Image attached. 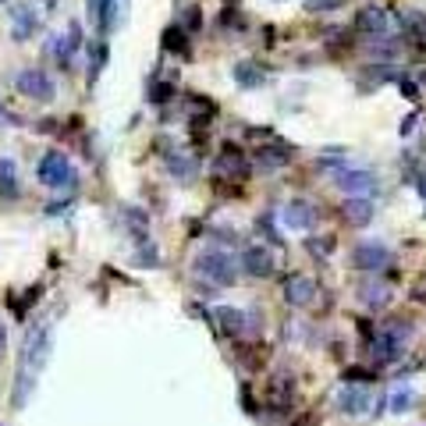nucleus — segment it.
I'll list each match as a JSON object with an SVG mask.
<instances>
[{
    "label": "nucleus",
    "instance_id": "nucleus-1",
    "mask_svg": "<svg viewBox=\"0 0 426 426\" xmlns=\"http://www.w3.org/2000/svg\"><path fill=\"white\" fill-rule=\"evenodd\" d=\"M192 270H195L199 277L213 281V284H235L238 260H235V256H228L224 249H206V253H199V256H195Z\"/></svg>",
    "mask_w": 426,
    "mask_h": 426
},
{
    "label": "nucleus",
    "instance_id": "nucleus-27",
    "mask_svg": "<svg viewBox=\"0 0 426 426\" xmlns=\"http://www.w3.org/2000/svg\"><path fill=\"white\" fill-rule=\"evenodd\" d=\"M139 263H142V267H153V263H160V256H156V249H146V253L139 256Z\"/></svg>",
    "mask_w": 426,
    "mask_h": 426
},
{
    "label": "nucleus",
    "instance_id": "nucleus-4",
    "mask_svg": "<svg viewBox=\"0 0 426 426\" xmlns=\"http://www.w3.org/2000/svg\"><path fill=\"white\" fill-rule=\"evenodd\" d=\"M334 181H338V188H345L352 199H366V195H373V192L380 188L376 174L366 171V167H345V171H338Z\"/></svg>",
    "mask_w": 426,
    "mask_h": 426
},
{
    "label": "nucleus",
    "instance_id": "nucleus-31",
    "mask_svg": "<svg viewBox=\"0 0 426 426\" xmlns=\"http://www.w3.org/2000/svg\"><path fill=\"white\" fill-rule=\"evenodd\" d=\"M8 345V330H4V323H0V348Z\"/></svg>",
    "mask_w": 426,
    "mask_h": 426
},
{
    "label": "nucleus",
    "instance_id": "nucleus-20",
    "mask_svg": "<svg viewBox=\"0 0 426 426\" xmlns=\"http://www.w3.org/2000/svg\"><path fill=\"white\" fill-rule=\"evenodd\" d=\"M163 47H167V50H185V47H188L185 25H171V29H163Z\"/></svg>",
    "mask_w": 426,
    "mask_h": 426
},
{
    "label": "nucleus",
    "instance_id": "nucleus-25",
    "mask_svg": "<svg viewBox=\"0 0 426 426\" xmlns=\"http://www.w3.org/2000/svg\"><path fill=\"white\" fill-rule=\"evenodd\" d=\"M366 75H373V82H394V79H398L394 68H369Z\"/></svg>",
    "mask_w": 426,
    "mask_h": 426
},
{
    "label": "nucleus",
    "instance_id": "nucleus-30",
    "mask_svg": "<svg viewBox=\"0 0 426 426\" xmlns=\"http://www.w3.org/2000/svg\"><path fill=\"white\" fill-rule=\"evenodd\" d=\"M188 29H199V8H188Z\"/></svg>",
    "mask_w": 426,
    "mask_h": 426
},
{
    "label": "nucleus",
    "instance_id": "nucleus-5",
    "mask_svg": "<svg viewBox=\"0 0 426 426\" xmlns=\"http://www.w3.org/2000/svg\"><path fill=\"white\" fill-rule=\"evenodd\" d=\"M387 263H391V249L380 246V242H362V246H355V253H352V267H355V270H366V274L384 270Z\"/></svg>",
    "mask_w": 426,
    "mask_h": 426
},
{
    "label": "nucleus",
    "instance_id": "nucleus-34",
    "mask_svg": "<svg viewBox=\"0 0 426 426\" xmlns=\"http://www.w3.org/2000/svg\"><path fill=\"white\" fill-rule=\"evenodd\" d=\"M0 117H4V114H0Z\"/></svg>",
    "mask_w": 426,
    "mask_h": 426
},
{
    "label": "nucleus",
    "instance_id": "nucleus-32",
    "mask_svg": "<svg viewBox=\"0 0 426 426\" xmlns=\"http://www.w3.org/2000/svg\"><path fill=\"white\" fill-rule=\"evenodd\" d=\"M419 192H422V199H426V178H422V181H419Z\"/></svg>",
    "mask_w": 426,
    "mask_h": 426
},
{
    "label": "nucleus",
    "instance_id": "nucleus-29",
    "mask_svg": "<svg viewBox=\"0 0 426 426\" xmlns=\"http://www.w3.org/2000/svg\"><path fill=\"white\" fill-rule=\"evenodd\" d=\"M408 401H412V391H401V394L394 398V408L401 412V408H408Z\"/></svg>",
    "mask_w": 426,
    "mask_h": 426
},
{
    "label": "nucleus",
    "instance_id": "nucleus-16",
    "mask_svg": "<svg viewBox=\"0 0 426 426\" xmlns=\"http://www.w3.org/2000/svg\"><path fill=\"white\" fill-rule=\"evenodd\" d=\"M288 163V149H270V146H263L260 153H256V167L260 171H281Z\"/></svg>",
    "mask_w": 426,
    "mask_h": 426
},
{
    "label": "nucleus",
    "instance_id": "nucleus-9",
    "mask_svg": "<svg viewBox=\"0 0 426 426\" xmlns=\"http://www.w3.org/2000/svg\"><path fill=\"white\" fill-rule=\"evenodd\" d=\"M284 299H288V306H309L316 299V284L306 274H292L284 281Z\"/></svg>",
    "mask_w": 426,
    "mask_h": 426
},
{
    "label": "nucleus",
    "instance_id": "nucleus-7",
    "mask_svg": "<svg viewBox=\"0 0 426 426\" xmlns=\"http://www.w3.org/2000/svg\"><path fill=\"white\" fill-rule=\"evenodd\" d=\"M242 270H246L249 277H270V274H274V256H270V249H267V246H249V249L242 253Z\"/></svg>",
    "mask_w": 426,
    "mask_h": 426
},
{
    "label": "nucleus",
    "instance_id": "nucleus-23",
    "mask_svg": "<svg viewBox=\"0 0 426 426\" xmlns=\"http://www.w3.org/2000/svg\"><path fill=\"white\" fill-rule=\"evenodd\" d=\"M345 0H306V11L316 15V11H338Z\"/></svg>",
    "mask_w": 426,
    "mask_h": 426
},
{
    "label": "nucleus",
    "instance_id": "nucleus-8",
    "mask_svg": "<svg viewBox=\"0 0 426 426\" xmlns=\"http://www.w3.org/2000/svg\"><path fill=\"white\" fill-rule=\"evenodd\" d=\"M11 18H15V25H11V36L22 43V40H29L33 33H36V25H40V15H36V8L33 4H11Z\"/></svg>",
    "mask_w": 426,
    "mask_h": 426
},
{
    "label": "nucleus",
    "instance_id": "nucleus-19",
    "mask_svg": "<svg viewBox=\"0 0 426 426\" xmlns=\"http://www.w3.org/2000/svg\"><path fill=\"white\" fill-rule=\"evenodd\" d=\"M125 224H128V228L142 238V235H146V228H149V217H146V213H142L139 206H132V209H125Z\"/></svg>",
    "mask_w": 426,
    "mask_h": 426
},
{
    "label": "nucleus",
    "instance_id": "nucleus-33",
    "mask_svg": "<svg viewBox=\"0 0 426 426\" xmlns=\"http://www.w3.org/2000/svg\"><path fill=\"white\" fill-rule=\"evenodd\" d=\"M422 86H426V71H422Z\"/></svg>",
    "mask_w": 426,
    "mask_h": 426
},
{
    "label": "nucleus",
    "instance_id": "nucleus-17",
    "mask_svg": "<svg viewBox=\"0 0 426 426\" xmlns=\"http://www.w3.org/2000/svg\"><path fill=\"white\" fill-rule=\"evenodd\" d=\"M235 82H238L242 89H260L267 79H263V71H260L256 64H235Z\"/></svg>",
    "mask_w": 426,
    "mask_h": 426
},
{
    "label": "nucleus",
    "instance_id": "nucleus-11",
    "mask_svg": "<svg viewBox=\"0 0 426 426\" xmlns=\"http://www.w3.org/2000/svg\"><path fill=\"white\" fill-rule=\"evenodd\" d=\"M0 195L4 199H18L22 185H18V163L11 156H0Z\"/></svg>",
    "mask_w": 426,
    "mask_h": 426
},
{
    "label": "nucleus",
    "instance_id": "nucleus-6",
    "mask_svg": "<svg viewBox=\"0 0 426 426\" xmlns=\"http://www.w3.org/2000/svg\"><path fill=\"white\" fill-rule=\"evenodd\" d=\"M281 221H284V228H292V231H309V228L316 224V206H313L309 199H292V202L281 209Z\"/></svg>",
    "mask_w": 426,
    "mask_h": 426
},
{
    "label": "nucleus",
    "instance_id": "nucleus-3",
    "mask_svg": "<svg viewBox=\"0 0 426 426\" xmlns=\"http://www.w3.org/2000/svg\"><path fill=\"white\" fill-rule=\"evenodd\" d=\"M15 89H18L22 96L40 100V103H50V100L57 96L54 79H50L47 71H40V68H25V71H18V75H15Z\"/></svg>",
    "mask_w": 426,
    "mask_h": 426
},
{
    "label": "nucleus",
    "instance_id": "nucleus-2",
    "mask_svg": "<svg viewBox=\"0 0 426 426\" xmlns=\"http://www.w3.org/2000/svg\"><path fill=\"white\" fill-rule=\"evenodd\" d=\"M36 178L43 181V188H64V185L75 181V171H71V160H68L64 153L50 149V153L40 156V163H36Z\"/></svg>",
    "mask_w": 426,
    "mask_h": 426
},
{
    "label": "nucleus",
    "instance_id": "nucleus-15",
    "mask_svg": "<svg viewBox=\"0 0 426 426\" xmlns=\"http://www.w3.org/2000/svg\"><path fill=\"white\" fill-rule=\"evenodd\" d=\"M213 320H217L221 330H228V334H242L246 330V313L231 309V306H217V309H213Z\"/></svg>",
    "mask_w": 426,
    "mask_h": 426
},
{
    "label": "nucleus",
    "instance_id": "nucleus-22",
    "mask_svg": "<svg viewBox=\"0 0 426 426\" xmlns=\"http://www.w3.org/2000/svg\"><path fill=\"white\" fill-rule=\"evenodd\" d=\"M405 29L415 33V36H426V15L422 11H408L405 15Z\"/></svg>",
    "mask_w": 426,
    "mask_h": 426
},
{
    "label": "nucleus",
    "instance_id": "nucleus-10",
    "mask_svg": "<svg viewBox=\"0 0 426 426\" xmlns=\"http://www.w3.org/2000/svg\"><path fill=\"white\" fill-rule=\"evenodd\" d=\"M213 167H217V174H221V178H242V174L249 171V167H246V156H242L235 146H224Z\"/></svg>",
    "mask_w": 426,
    "mask_h": 426
},
{
    "label": "nucleus",
    "instance_id": "nucleus-26",
    "mask_svg": "<svg viewBox=\"0 0 426 426\" xmlns=\"http://www.w3.org/2000/svg\"><path fill=\"white\" fill-rule=\"evenodd\" d=\"M419 125V114H408L405 121H401V135H412V128Z\"/></svg>",
    "mask_w": 426,
    "mask_h": 426
},
{
    "label": "nucleus",
    "instance_id": "nucleus-18",
    "mask_svg": "<svg viewBox=\"0 0 426 426\" xmlns=\"http://www.w3.org/2000/svg\"><path fill=\"white\" fill-rule=\"evenodd\" d=\"M167 167H171L174 178H195V171H199L195 156H181V153H171V156H167Z\"/></svg>",
    "mask_w": 426,
    "mask_h": 426
},
{
    "label": "nucleus",
    "instance_id": "nucleus-24",
    "mask_svg": "<svg viewBox=\"0 0 426 426\" xmlns=\"http://www.w3.org/2000/svg\"><path fill=\"white\" fill-rule=\"evenodd\" d=\"M103 64H107V43H96V50H93V68H89V79H96Z\"/></svg>",
    "mask_w": 426,
    "mask_h": 426
},
{
    "label": "nucleus",
    "instance_id": "nucleus-12",
    "mask_svg": "<svg viewBox=\"0 0 426 426\" xmlns=\"http://www.w3.org/2000/svg\"><path fill=\"white\" fill-rule=\"evenodd\" d=\"M355 29H359V33H369V36L387 33V11H384V8H366V11H359V15H355Z\"/></svg>",
    "mask_w": 426,
    "mask_h": 426
},
{
    "label": "nucleus",
    "instance_id": "nucleus-13",
    "mask_svg": "<svg viewBox=\"0 0 426 426\" xmlns=\"http://www.w3.org/2000/svg\"><path fill=\"white\" fill-rule=\"evenodd\" d=\"M338 405L348 415H366L369 412V394H366V387H345L341 398H338Z\"/></svg>",
    "mask_w": 426,
    "mask_h": 426
},
{
    "label": "nucleus",
    "instance_id": "nucleus-21",
    "mask_svg": "<svg viewBox=\"0 0 426 426\" xmlns=\"http://www.w3.org/2000/svg\"><path fill=\"white\" fill-rule=\"evenodd\" d=\"M387 295H391V292H387L384 284H369V288H362V299H366L369 306H384Z\"/></svg>",
    "mask_w": 426,
    "mask_h": 426
},
{
    "label": "nucleus",
    "instance_id": "nucleus-14",
    "mask_svg": "<svg viewBox=\"0 0 426 426\" xmlns=\"http://www.w3.org/2000/svg\"><path fill=\"white\" fill-rule=\"evenodd\" d=\"M341 213H345V221H348V224L366 228V224L373 221V202H369V199H348V202L341 206Z\"/></svg>",
    "mask_w": 426,
    "mask_h": 426
},
{
    "label": "nucleus",
    "instance_id": "nucleus-28",
    "mask_svg": "<svg viewBox=\"0 0 426 426\" xmlns=\"http://www.w3.org/2000/svg\"><path fill=\"white\" fill-rule=\"evenodd\" d=\"M401 93H405L408 100H415V96H419V89H415V82H408V79H401Z\"/></svg>",
    "mask_w": 426,
    "mask_h": 426
}]
</instances>
